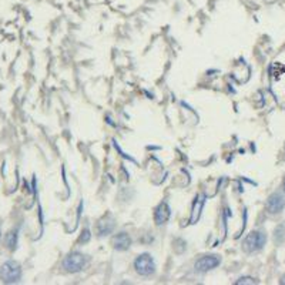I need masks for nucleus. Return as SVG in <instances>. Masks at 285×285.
I'll return each mask as SVG.
<instances>
[{
	"mask_svg": "<svg viewBox=\"0 0 285 285\" xmlns=\"http://www.w3.org/2000/svg\"><path fill=\"white\" fill-rule=\"evenodd\" d=\"M134 270L141 277H150L156 272V262L150 254H141L134 259Z\"/></svg>",
	"mask_w": 285,
	"mask_h": 285,
	"instance_id": "nucleus-4",
	"label": "nucleus"
},
{
	"mask_svg": "<svg viewBox=\"0 0 285 285\" xmlns=\"http://www.w3.org/2000/svg\"><path fill=\"white\" fill-rule=\"evenodd\" d=\"M16 245H17V231H10L6 235V247L13 251Z\"/></svg>",
	"mask_w": 285,
	"mask_h": 285,
	"instance_id": "nucleus-10",
	"label": "nucleus"
},
{
	"mask_svg": "<svg viewBox=\"0 0 285 285\" xmlns=\"http://www.w3.org/2000/svg\"><path fill=\"white\" fill-rule=\"evenodd\" d=\"M220 264H221L220 255H204L200 259H197V262L194 264V268L200 274H205V272L217 268Z\"/></svg>",
	"mask_w": 285,
	"mask_h": 285,
	"instance_id": "nucleus-5",
	"label": "nucleus"
},
{
	"mask_svg": "<svg viewBox=\"0 0 285 285\" xmlns=\"http://www.w3.org/2000/svg\"><path fill=\"white\" fill-rule=\"evenodd\" d=\"M114 220L111 217H106L104 220H101L98 222V227H97V231H98V235L100 237H104V235H109L110 232H113L114 230Z\"/></svg>",
	"mask_w": 285,
	"mask_h": 285,
	"instance_id": "nucleus-9",
	"label": "nucleus"
},
{
	"mask_svg": "<svg viewBox=\"0 0 285 285\" xmlns=\"http://www.w3.org/2000/svg\"><path fill=\"white\" fill-rule=\"evenodd\" d=\"M90 237H92V235H90V231L84 230L83 231V235L80 237V241H82V243H87V241L90 240Z\"/></svg>",
	"mask_w": 285,
	"mask_h": 285,
	"instance_id": "nucleus-12",
	"label": "nucleus"
},
{
	"mask_svg": "<svg viewBox=\"0 0 285 285\" xmlns=\"http://www.w3.org/2000/svg\"><path fill=\"white\" fill-rule=\"evenodd\" d=\"M22 280V267L17 261L9 259L0 267V281L3 284H16Z\"/></svg>",
	"mask_w": 285,
	"mask_h": 285,
	"instance_id": "nucleus-1",
	"label": "nucleus"
},
{
	"mask_svg": "<svg viewBox=\"0 0 285 285\" xmlns=\"http://www.w3.org/2000/svg\"><path fill=\"white\" fill-rule=\"evenodd\" d=\"M0 235H1V232H0Z\"/></svg>",
	"mask_w": 285,
	"mask_h": 285,
	"instance_id": "nucleus-15",
	"label": "nucleus"
},
{
	"mask_svg": "<svg viewBox=\"0 0 285 285\" xmlns=\"http://www.w3.org/2000/svg\"><path fill=\"white\" fill-rule=\"evenodd\" d=\"M285 197L281 192H274L267 200V210L270 214H278L284 210Z\"/></svg>",
	"mask_w": 285,
	"mask_h": 285,
	"instance_id": "nucleus-6",
	"label": "nucleus"
},
{
	"mask_svg": "<svg viewBox=\"0 0 285 285\" xmlns=\"http://www.w3.org/2000/svg\"><path fill=\"white\" fill-rule=\"evenodd\" d=\"M267 243V235L261 231H251L243 241V250L245 253L251 254V253H257L264 248V245Z\"/></svg>",
	"mask_w": 285,
	"mask_h": 285,
	"instance_id": "nucleus-3",
	"label": "nucleus"
},
{
	"mask_svg": "<svg viewBox=\"0 0 285 285\" xmlns=\"http://www.w3.org/2000/svg\"><path fill=\"white\" fill-rule=\"evenodd\" d=\"M237 285H241V284H255V281L253 280V278H248V277H244V278H240L237 283Z\"/></svg>",
	"mask_w": 285,
	"mask_h": 285,
	"instance_id": "nucleus-11",
	"label": "nucleus"
},
{
	"mask_svg": "<svg viewBox=\"0 0 285 285\" xmlns=\"http://www.w3.org/2000/svg\"><path fill=\"white\" fill-rule=\"evenodd\" d=\"M281 284H285V275H283V278H281Z\"/></svg>",
	"mask_w": 285,
	"mask_h": 285,
	"instance_id": "nucleus-13",
	"label": "nucleus"
},
{
	"mask_svg": "<svg viewBox=\"0 0 285 285\" xmlns=\"http://www.w3.org/2000/svg\"><path fill=\"white\" fill-rule=\"evenodd\" d=\"M171 216V210H170V205L167 204V201L160 203V205L156 208V213H154V221L157 222V225H163L168 221V218Z\"/></svg>",
	"mask_w": 285,
	"mask_h": 285,
	"instance_id": "nucleus-8",
	"label": "nucleus"
},
{
	"mask_svg": "<svg viewBox=\"0 0 285 285\" xmlns=\"http://www.w3.org/2000/svg\"><path fill=\"white\" fill-rule=\"evenodd\" d=\"M283 187H284V191H285V178H284V183H283Z\"/></svg>",
	"mask_w": 285,
	"mask_h": 285,
	"instance_id": "nucleus-14",
	"label": "nucleus"
},
{
	"mask_svg": "<svg viewBox=\"0 0 285 285\" xmlns=\"http://www.w3.org/2000/svg\"><path fill=\"white\" fill-rule=\"evenodd\" d=\"M113 248L117 251H127L131 245V238L127 232H119L113 237Z\"/></svg>",
	"mask_w": 285,
	"mask_h": 285,
	"instance_id": "nucleus-7",
	"label": "nucleus"
},
{
	"mask_svg": "<svg viewBox=\"0 0 285 285\" xmlns=\"http://www.w3.org/2000/svg\"><path fill=\"white\" fill-rule=\"evenodd\" d=\"M87 265H89V257L82 253H71L62 262L63 270L66 272H70V274L83 271Z\"/></svg>",
	"mask_w": 285,
	"mask_h": 285,
	"instance_id": "nucleus-2",
	"label": "nucleus"
}]
</instances>
